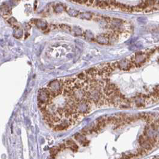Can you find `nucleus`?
I'll list each match as a JSON object with an SVG mask.
<instances>
[{
	"label": "nucleus",
	"instance_id": "6e6552de",
	"mask_svg": "<svg viewBox=\"0 0 159 159\" xmlns=\"http://www.w3.org/2000/svg\"><path fill=\"white\" fill-rule=\"evenodd\" d=\"M60 151H61V149H60L59 146L55 147L50 149V153H51V156H56Z\"/></svg>",
	"mask_w": 159,
	"mask_h": 159
},
{
	"label": "nucleus",
	"instance_id": "f03ea898",
	"mask_svg": "<svg viewBox=\"0 0 159 159\" xmlns=\"http://www.w3.org/2000/svg\"><path fill=\"white\" fill-rule=\"evenodd\" d=\"M65 144H66V148H70V149H71L72 151H77L78 150V145L76 144V143L73 140H68L66 142V143H65Z\"/></svg>",
	"mask_w": 159,
	"mask_h": 159
},
{
	"label": "nucleus",
	"instance_id": "f8f14e48",
	"mask_svg": "<svg viewBox=\"0 0 159 159\" xmlns=\"http://www.w3.org/2000/svg\"><path fill=\"white\" fill-rule=\"evenodd\" d=\"M88 1V0H83V4L87 3V2Z\"/></svg>",
	"mask_w": 159,
	"mask_h": 159
},
{
	"label": "nucleus",
	"instance_id": "39448f33",
	"mask_svg": "<svg viewBox=\"0 0 159 159\" xmlns=\"http://www.w3.org/2000/svg\"><path fill=\"white\" fill-rule=\"evenodd\" d=\"M66 11L68 14L70 15V16H72V17H76V16H78V13H79L78 10H76L73 9H71V8H68Z\"/></svg>",
	"mask_w": 159,
	"mask_h": 159
},
{
	"label": "nucleus",
	"instance_id": "9d476101",
	"mask_svg": "<svg viewBox=\"0 0 159 159\" xmlns=\"http://www.w3.org/2000/svg\"><path fill=\"white\" fill-rule=\"evenodd\" d=\"M74 32H75L76 35H81V30L78 28H74Z\"/></svg>",
	"mask_w": 159,
	"mask_h": 159
},
{
	"label": "nucleus",
	"instance_id": "7ed1b4c3",
	"mask_svg": "<svg viewBox=\"0 0 159 159\" xmlns=\"http://www.w3.org/2000/svg\"><path fill=\"white\" fill-rule=\"evenodd\" d=\"M85 135H83L82 134H77L75 135V138L77 140V141L80 142V144H81L82 145H83L84 146H86L87 145V142H89V141L86 139V138L85 137Z\"/></svg>",
	"mask_w": 159,
	"mask_h": 159
},
{
	"label": "nucleus",
	"instance_id": "0eeeda50",
	"mask_svg": "<svg viewBox=\"0 0 159 159\" xmlns=\"http://www.w3.org/2000/svg\"><path fill=\"white\" fill-rule=\"evenodd\" d=\"M92 14L90 12H84L80 14V18L89 20L92 18Z\"/></svg>",
	"mask_w": 159,
	"mask_h": 159
},
{
	"label": "nucleus",
	"instance_id": "1a4fd4ad",
	"mask_svg": "<svg viewBox=\"0 0 159 159\" xmlns=\"http://www.w3.org/2000/svg\"><path fill=\"white\" fill-rule=\"evenodd\" d=\"M63 7L61 5H56L55 8V11L56 13H61L63 12Z\"/></svg>",
	"mask_w": 159,
	"mask_h": 159
},
{
	"label": "nucleus",
	"instance_id": "9b49d317",
	"mask_svg": "<svg viewBox=\"0 0 159 159\" xmlns=\"http://www.w3.org/2000/svg\"><path fill=\"white\" fill-rule=\"evenodd\" d=\"M95 0H89V2H90V4H92L93 3V2H94Z\"/></svg>",
	"mask_w": 159,
	"mask_h": 159
},
{
	"label": "nucleus",
	"instance_id": "423d86ee",
	"mask_svg": "<svg viewBox=\"0 0 159 159\" xmlns=\"http://www.w3.org/2000/svg\"><path fill=\"white\" fill-rule=\"evenodd\" d=\"M13 35L16 38H20L23 35V31L21 29H19V28H15V30L13 33Z\"/></svg>",
	"mask_w": 159,
	"mask_h": 159
},
{
	"label": "nucleus",
	"instance_id": "20e7f679",
	"mask_svg": "<svg viewBox=\"0 0 159 159\" xmlns=\"http://www.w3.org/2000/svg\"><path fill=\"white\" fill-rule=\"evenodd\" d=\"M34 24L38 28L42 29H45L47 26V24L41 20H36L34 21Z\"/></svg>",
	"mask_w": 159,
	"mask_h": 159
},
{
	"label": "nucleus",
	"instance_id": "f257e3e1",
	"mask_svg": "<svg viewBox=\"0 0 159 159\" xmlns=\"http://www.w3.org/2000/svg\"><path fill=\"white\" fill-rule=\"evenodd\" d=\"M47 88L50 90L51 95L55 98L63 93V80H55L51 81L48 86Z\"/></svg>",
	"mask_w": 159,
	"mask_h": 159
}]
</instances>
